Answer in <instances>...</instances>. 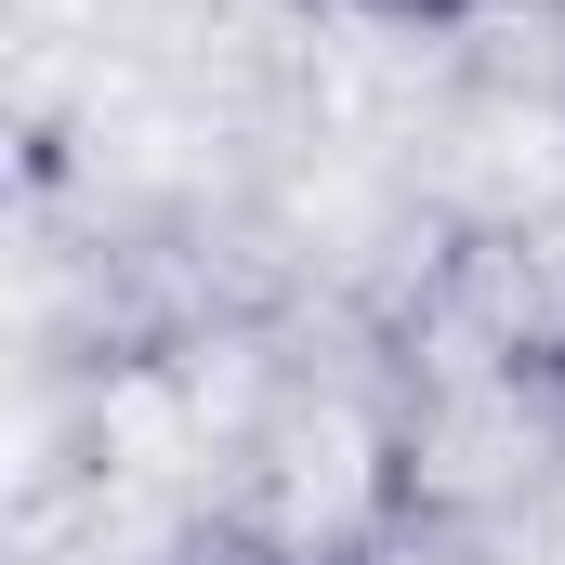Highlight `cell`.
Masks as SVG:
<instances>
[{"mask_svg":"<svg viewBox=\"0 0 565 565\" xmlns=\"http://www.w3.org/2000/svg\"><path fill=\"white\" fill-rule=\"evenodd\" d=\"M329 13L395 26V40H447V26H473V13H500V0H329Z\"/></svg>","mask_w":565,"mask_h":565,"instance_id":"6da1fadb","label":"cell"}]
</instances>
